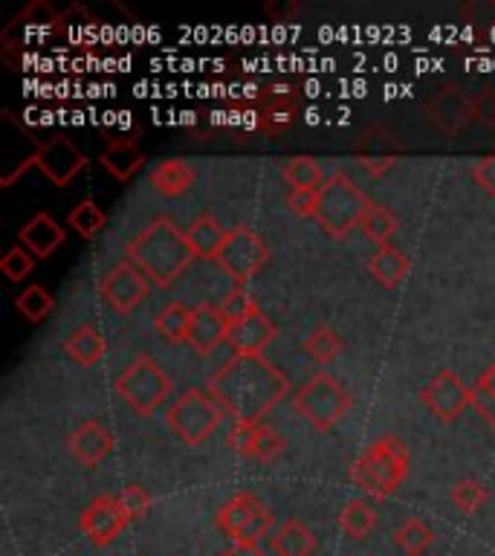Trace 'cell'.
<instances>
[{"mask_svg": "<svg viewBox=\"0 0 495 556\" xmlns=\"http://www.w3.org/2000/svg\"><path fill=\"white\" fill-rule=\"evenodd\" d=\"M208 394L234 420L261 424L290 394V380L264 356H232L212 374Z\"/></svg>", "mask_w": 495, "mask_h": 556, "instance_id": "1", "label": "cell"}, {"mask_svg": "<svg viewBox=\"0 0 495 556\" xmlns=\"http://www.w3.org/2000/svg\"><path fill=\"white\" fill-rule=\"evenodd\" d=\"M198 258L189 238L168 215H156L142 232L128 243V261H134L148 281L160 290L172 287Z\"/></svg>", "mask_w": 495, "mask_h": 556, "instance_id": "2", "label": "cell"}, {"mask_svg": "<svg viewBox=\"0 0 495 556\" xmlns=\"http://www.w3.org/2000/svg\"><path fill=\"white\" fill-rule=\"evenodd\" d=\"M351 481L359 490L371 495L373 502H385L397 493L408 476V446L394 434H385L373 441L368 450L354 460L351 467Z\"/></svg>", "mask_w": 495, "mask_h": 556, "instance_id": "3", "label": "cell"}, {"mask_svg": "<svg viewBox=\"0 0 495 556\" xmlns=\"http://www.w3.org/2000/svg\"><path fill=\"white\" fill-rule=\"evenodd\" d=\"M371 203L373 200L345 172H333L328 180L321 182L319 203H316V224L321 226V232L328 238L342 241L354 229H359Z\"/></svg>", "mask_w": 495, "mask_h": 556, "instance_id": "4", "label": "cell"}, {"mask_svg": "<svg viewBox=\"0 0 495 556\" xmlns=\"http://www.w3.org/2000/svg\"><path fill=\"white\" fill-rule=\"evenodd\" d=\"M295 412L319 432H333L347 412L354 408V397L342 382L328 371L313 374L310 380L304 382L302 389L293 394Z\"/></svg>", "mask_w": 495, "mask_h": 556, "instance_id": "5", "label": "cell"}, {"mask_svg": "<svg viewBox=\"0 0 495 556\" xmlns=\"http://www.w3.org/2000/svg\"><path fill=\"white\" fill-rule=\"evenodd\" d=\"M116 394L139 417H151L174 394V382L154 356L137 354L130 359L128 368L116 377Z\"/></svg>", "mask_w": 495, "mask_h": 556, "instance_id": "6", "label": "cell"}, {"mask_svg": "<svg viewBox=\"0 0 495 556\" xmlns=\"http://www.w3.org/2000/svg\"><path fill=\"white\" fill-rule=\"evenodd\" d=\"M165 424L186 446H200L224 424V406L208 394V389H186L165 412Z\"/></svg>", "mask_w": 495, "mask_h": 556, "instance_id": "7", "label": "cell"}, {"mask_svg": "<svg viewBox=\"0 0 495 556\" xmlns=\"http://www.w3.org/2000/svg\"><path fill=\"white\" fill-rule=\"evenodd\" d=\"M215 525L226 539H232V545H261V539L272 536V530H276L272 513L264 507L258 495L246 493V490L234 493L217 510Z\"/></svg>", "mask_w": 495, "mask_h": 556, "instance_id": "8", "label": "cell"}, {"mask_svg": "<svg viewBox=\"0 0 495 556\" xmlns=\"http://www.w3.org/2000/svg\"><path fill=\"white\" fill-rule=\"evenodd\" d=\"M217 264L238 287H246L261 269L267 267L269 247L252 226H234L217 252Z\"/></svg>", "mask_w": 495, "mask_h": 556, "instance_id": "9", "label": "cell"}, {"mask_svg": "<svg viewBox=\"0 0 495 556\" xmlns=\"http://www.w3.org/2000/svg\"><path fill=\"white\" fill-rule=\"evenodd\" d=\"M151 281L134 261H119L116 267H111L99 281V295L102 302L119 316H128L139 307V302H145L151 293Z\"/></svg>", "mask_w": 495, "mask_h": 556, "instance_id": "10", "label": "cell"}, {"mask_svg": "<svg viewBox=\"0 0 495 556\" xmlns=\"http://www.w3.org/2000/svg\"><path fill=\"white\" fill-rule=\"evenodd\" d=\"M420 403H423L432 417H437L441 424H455L469 406H472V389L464 386L458 374L449 368H441L432 380L420 389Z\"/></svg>", "mask_w": 495, "mask_h": 556, "instance_id": "11", "label": "cell"}, {"mask_svg": "<svg viewBox=\"0 0 495 556\" xmlns=\"http://www.w3.org/2000/svg\"><path fill=\"white\" fill-rule=\"evenodd\" d=\"M125 528H128V519L122 513L119 498L111 493L96 495L78 516V530L85 533V539L93 547L113 545L125 533Z\"/></svg>", "mask_w": 495, "mask_h": 556, "instance_id": "12", "label": "cell"}, {"mask_svg": "<svg viewBox=\"0 0 495 556\" xmlns=\"http://www.w3.org/2000/svg\"><path fill=\"white\" fill-rule=\"evenodd\" d=\"M85 165V154H81L76 148V142H69L67 137L47 139V142H41V148H38V154H35V168H38L55 189L69 186V182L81 174Z\"/></svg>", "mask_w": 495, "mask_h": 556, "instance_id": "13", "label": "cell"}, {"mask_svg": "<svg viewBox=\"0 0 495 556\" xmlns=\"http://www.w3.org/2000/svg\"><path fill=\"white\" fill-rule=\"evenodd\" d=\"M426 116L432 119L434 128H441L446 137H458L460 130L472 125V93H464L455 85L434 90L426 102Z\"/></svg>", "mask_w": 495, "mask_h": 556, "instance_id": "14", "label": "cell"}, {"mask_svg": "<svg viewBox=\"0 0 495 556\" xmlns=\"http://www.w3.org/2000/svg\"><path fill=\"white\" fill-rule=\"evenodd\" d=\"M399 151H403V142L397 134H391L389 128H371L356 142L354 160L371 177H382L399 163Z\"/></svg>", "mask_w": 495, "mask_h": 556, "instance_id": "15", "label": "cell"}, {"mask_svg": "<svg viewBox=\"0 0 495 556\" xmlns=\"http://www.w3.org/2000/svg\"><path fill=\"white\" fill-rule=\"evenodd\" d=\"M226 337H229V319L220 313L217 304L203 302L198 307H191V325L186 345L194 348L200 356H208L220 342H226Z\"/></svg>", "mask_w": 495, "mask_h": 556, "instance_id": "16", "label": "cell"}, {"mask_svg": "<svg viewBox=\"0 0 495 556\" xmlns=\"http://www.w3.org/2000/svg\"><path fill=\"white\" fill-rule=\"evenodd\" d=\"M278 337V328L264 313H252L246 319L229 325L226 345L232 348L234 356H261V351Z\"/></svg>", "mask_w": 495, "mask_h": 556, "instance_id": "17", "label": "cell"}, {"mask_svg": "<svg viewBox=\"0 0 495 556\" xmlns=\"http://www.w3.org/2000/svg\"><path fill=\"white\" fill-rule=\"evenodd\" d=\"M67 450L81 467L93 469L113 452V434L99 420H85V424H78L76 432L69 434Z\"/></svg>", "mask_w": 495, "mask_h": 556, "instance_id": "18", "label": "cell"}, {"mask_svg": "<svg viewBox=\"0 0 495 556\" xmlns=\"http://www.w3.org/2000/svg\"><path fill=\"white\" fill-rule=\"evenodd\" d=\"M64 238H67V232H64L59 226V220L52 215H47V212H38V215H35L29 224L21 226V232H17V243L33 252L35 258H50L52 252L64 243Z\"/></svg>", "mask_w": 495, "mask_h": 556, "instance_id": "19", "label": "cell"}, {"mask_svg": "<svg viewBox=\"0 0 495 556\" xmlns=\"http://www.w3.org/2000/svg\"><path fill=\"white\" fill-rule=\"evenodd\" d=\"M316 547V533L302 519H287L269 536V551L276 556H313Z\"/></svg>", "mask_w": 495, "mask_h": 556, "instance_id": "20", "label": "cell"}, {"mask_svg": "<svg viewBox=\"0 0 495 556\" xmlns=\"http://www.w3.org/2000/svg\"><path fill=\"white\" fill-rule=\"evenodd\" d=\"M99 163H102V168L111 174L113 180L128 182L145 165V151L134 139H113L111 146L102 151V156H99Z\"/></svg>", "mask_w": 495, "mask_h": 556, "instance_id": "21", "label": "cell"}, {"mask_svg": "<svg viewBox=\"0 0 495 556\" xmlns=\"http://www.w3.org/2000/svg\"><path fill=\"white\" fill-rule=\"evenodd\" d=\"M64 354L81 368H93L107 354V342H104L102 330L93 325H78L67 339H64Z\"/></svg>", "mask_w": 495, "mask_h": 556, "instance_id": "22", "label": "cell"}, {"mask_svg": "<svg viewBox=\"0 0 495 556\" xmlns=\"http://www.w3.org/2000/svg\"><path fill=\"white\" fill-rule=\"evenodd\" d=\"M194 180H198V172L189 163H182V160L156 163L154 172H151V186L163 198H180V194H186L194 186Z\"/></svg>", "mask_w": 495, "mask_h": 556, "instance_id": "23", "label": "cell"}, {"mask_svg": "<svg viewBox=\"0 0 495 556\" xmlns=\"http://www.w3.org/2000/svg\"><path fill=\"white\" fill-rule=\"evenodd\" d=\"M226 235H229V229H224L215 215L194 217L189 229H186V238H189L194 255L212 261L217 258V252H220V247L226 243Z\"/></svg>", "mask_w": 495, "mask_h": 556, "instance_id": "24", "label": "cell"}, {"mask_svg": "<svg viewBox=\"0 0 495 556\" xmlns=\"http://www.w3.org/2000/svg\"><path fill=\"white\" fill-rule=\"evenodd\" d=\"M408 269H411L408 255L406 252H399L394 243H391V247H377V252H373L371 261H368V273H371L382 287H389V290H394V287L406 281Z\"/></svg>", "mask_w": 495, "mask_h": 556, "instance_id": "25", "label": "cell"}, {"mask_svg": "<svg viewBox=\"0 0 495 556\" xmlns=\"http://www.w3.org/2000/svg\"><path fill=\"white\" fill-rule=\"evenodd\" d=\"M295 122V102L293 93H287V87H269V104L258 111V130L264 134H281Z\"/></svg>", "mask_w": 495, "mask_h": 556, "instance_id": "26", "label": "cell"}, {"mask_svg": "<svg viewBox=\"0 0 495 556\" xmlns=\"http://www.w3.org/2000/svg\"><path fill=\"white\" fill-rule=\"evenodd\" d=\"M373 528H377V510H373V504L368 498H351L339 510V530L347 539L363 542L365 536H371Z\"/></svg>", "mask_w": 495, "mask_h": 556, "instance_id": "27", "label": "cell"}, {"mask_svg": "<svg viewBox=\"0 0 495 556\" xmlns=\"http://www.w3.org/2000/svg\"><path fill=\"white\" fill-rule=\"evenodd\" d=\"M281 180L290 186V191H319L321 182L328 180L321 165L307 154H299L293 160H287L281 168Z\"/></svg>", "mask_w": 495, "mask_h": 556, "instance_id": "28", "label": "cell"}, {"mask_svg": "<svg viewBox=\"0 0 495 556\" xmlns=\"http://www.w3.org/2000/svg\"><path fill=\"white\" fill-rule=\"evenodd\" d=\"M359 229H363L365 238L377 243V247H391L394 235L399 232V217L394 215L389 206H382V203H371V208L365 212Z\"/></svg>", "mask_w": 495, "mask_h": 556, "instance_id": "29", "label": "cell"}, {"mask_svg": "<svg viewBox=\"0 0 495 556\" xmlns=\"http://www.w3.org/2000/svg\"><path fill=\"white\" fill-rule=\"evenodd\" d=\"M189 325H191V307H186L182 302L165 304L154 319L156 337H163L165 342H172V345H180V342L189 339Z\"/></svg>", "mask_w": 495, "mask_h": 556, "instance_id": "30", "label": "cell"}, {"mask_svg": "<svg viewBox=\"0 0 495 556\" xmlns=\"http://www.w3.org/2000/svg\"><path fill=\"white\" fill-rule=\"evenodd\" d=\"M391 539H394V545H397L403 554L423 556L426 551L434 545V530L429 528L423 519L411 516V519H406L397 530H394V536Z\"/></svg>", "mask_w": 495, "mask_h": 556, "instance_id": "31", "label": "cell"}, {"mask_svg": "<svg viewBox=\"0 0 495 556\" xmlns=\"http://www.w3.org/2000/svg\"><path fill=\"white\" fill-rule=\"evenodd\" d=\"M67 226L73 232H78L85 241H93L96 235L102 232L104 226H107V215H104V208L96 203V200H78L76 206L69 208L67 215Z\"/></svg>", "mask_w": 495, "mask_h": 556, "instance_id": "32", "label": "cell"}, {"mask_svg": "<svg viewBox=\"0 0 495 556\" xmlns=\"http://www.w3.org/2000/svg\"><path fill=\"white\" fill-rule=\"evenodd\" d=\"M284 450H287L284 434L276 432L272 426L258 424L255 429H252L250 450H246V455H243V458L258 460V464H272V460L284 455Z\"/></svg>", "mask_w": 495, "mask_h": 556, "instance_id": "33", "label": "cell"}, {"mask_svg": "<svg viewBox=\"0 0 495 556\" xmlns=\"http://www.w3.org/2000/svg\"><path fill=\"white\" fill-rule=\"evenodd\" d=\"M304 351H307L319 365H330L342 351H345V339L339 337L330 325H319L310 337L304 339Z\"/></svg>", "mask_w": 495, "mask_h": 556, "instance_id": "34", "label": "cell"}, {"mask_svg": "<svg viewBox=\"0 0 495 556\" xmlns=\"http://www.w3.org/2000/svg\"><path fill=\"white\" fill-rule=\"evenodd\" d=\"M15 311L24 316L29 325H38L55 311V299H52L50 290H43L41 285H29L24 293L15 299Z\"/></svg>", "mask_w": 495, "mask_h": 556, "instance_id": "35", "label": "cell"}, {"mask_svg": "<svg viewBox=\"0 0 495 556\" xmlns=\"http://www.w3.org/2000/svg\"><path fill=\"white\" fill-rule=\"evenodd\" d=\"M449 502L455 504V510L464 513V516H475L486 502H490V490L484 486V481L478 478H464L458 484L452 486Z\"/></svg>", "mask_w": 495, "mask_h": 556, "instance_id": "36", "label": "cell"}, {"mask_svg": "<svg viewBox=\"0 0 495 556\" xmlns=\"http://www.w3.org/2000/svg\"><path fill=\"white\" fill-rule=\"evenodd\" d=\"M472 408L484 417L486 426L495 432V363L486 365V371L472 386Z\"/></svg>", "mask_w": 495, "mask_h": 556, "instance_id": "37", "label": "cell"}, {"mask_svg": "<svg viewBox=\"0 0 495 556\" xmlns=\"http://www.w3.org/2000/svg\"><path fill=\"white\" fill-rule=\"evenodd\" d=\"M217 307H220V313L229 319V325L246 319L252 313H258V304H255V299L250 295V290L238 285L226 290V295L217 302Z\"/></svg>", "mask_w": 495, "mask_h": 556, "instance_id": "38", "label": "cell"}, {"mask_svg": "<svg viewBox=\"0 0 495 556\" xmlns=\"http://www.w3.org/2000/svg\"><path fill=\"white\" fill-rule=\"evenodd\" d=\"M35 267V255L26 247H12V250L0 258V273L7 276V281H12V285H17V281H24L29 273H33Z\"/></svg>", "mask_w": 495, "mask_h": 556, "instance_id": "39", "label": "cell"}, {"mask_svg": "<svg viewBox=\"0 0 495 556\" xmlns=\"http://www.w3.org/2000/svg\"><path fill=\"white\" fill-rule=\"evenodd\" d=\"M119 507L125 513V519L128 521H137L142 519L148 510H151V493H148L142 484H128L119 490Z\"/></svg>", "mask_w": 495, "mask_h": 556, "instance_id": "40", "label": "cell"}, {"mask_svg": "<svg viewBox=\"0 0 495 556\" xmlns=\"http://www.w3.org/2000/svg\"><path fill=\"white\" fill-rule=\"evenodd\" d=\"M472 122L484 125V128H495V90H478L472 93Z\"/></svg>", "mask_w": 495, "mask_h": 556, "instance_id": "41", "label": "cell"}, {"mask_svg": "<svg viewBox=\"0 0 495 556\" xmlns=\"http://www.w3.org/2000/svg\"><path fill=\"white\" fill-rule=\"evenodd\" d=\"M316 203H319V191H290L287 194V208L304 220H310V217L316 220Z\"/></svg>", "mask_w": 495, "mask_h": 556, "instance_id": "42", "label": "cell"}, {"mask_svg": "<svg viewBox=\"0 0 495 556\" xmlns=\"http://www.w3.org/2000/svg\"><path fill=\"white\" fill-rule=\"evenodd\" d=\"M472 177H475L478 186L495 200V154L478 160V163L472 165Z\"/></svg>", "mask_w": 495, "mask_h": 556, "instance_id": "43", "label": "cell"}, {"mask_svg": "<svg viewBox=\"0 0 495 556\" xmlns=\"http://www.w3.org/2000/svg\"><path fill=\"white\" fill-rule=\"evenodd\" d=\"M220 556H267V551L261 545H232L226 547Z\"/></svg>", "mask_w": 495, "mask_h": 556, "instance_id": "44", "label": "cell"}]
</instances>
